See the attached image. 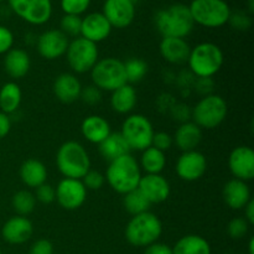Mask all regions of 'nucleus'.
Listing matches in <instances>:
<instances>
[{
	"instance_id": "obj_48",
	"label": "nucleus",
	"mask_w": 254,
	"mask_h": 254,
	"mask_svg": "<svg viewBox=\"0 0 254 254\" xmlns=\"http://www.w3.org/2000/svg\"><path fill=\"white\" fill-rule=\"evenodd\" d=\"M243 210H245L246 221H247L250 225H253L254 223V201L251 200L250 202L246 205V207L243 208Z\"/></svg>"
},
{
	"instance_id": "obj_35",
	"label": "nucleus",
	"mask_w": 254,
	"mask_h": 254,
	"mask_svg": "<svg viewBox=\"0 0 254 254\" xmlns=\"http://www.w3.org/2000/svg\"><path fill=\"white\" fill-rule=\"evenodd\" d=\"M61 31L68 36L78 37L81 35V25H82V19L81 16H77V15H66L61 19Z\"/></svg>"
},
{
	"instance_id": "obj_16",
	"label": "nucleus",
	"mask_w": 254,
	"mask_h": 254,
	"mask_svg": "<svg viewBox=\"0 0 254 254\" xmlns=\"http://www.w3.org/2000/svg\"><path fill=\"white\" fill-rule=\"evenodd\" d=\"M228 168L235 179L250 181L254 178V151L246 145L233 149L228 158Z\"/></svg>"
},
{
	"instance_id": "obj_52",
	"label": "nucleus",
	"mask_w": 254,
	"mask_h": 254,
	"mask_svg": "<svg viewBox=\"0 0 254 254\" xmlns=\"http://www.w3.org/2000/svg\"><path fill=\"white\" fill-rule=\"evenodd\" d=\"M0 254H2V253H1V251H0Z\"/></svg>"
},
{
	"instance_id": "obj_5",
	"label": "nucleus",
	"mask_w": 254,
	"mask_h": 254,
	"mask_svg": "<svg viewBox=\"0 0 254 254\" xmlns=\"http://www.w3.org/2000/svg\"><path fill=\"white\" fill-rule=\"evenodd\" d=\"M163 223L150 211L133 216L126 227V238L134 247H148L160 238Z\"/></svg>"
},
{
	"instance_id": "obj_17",
	"label": "nucleus",
	"mask_w": 254,
	"mask_h": 254,
	"mask_svg": "<svg viewBox=\"0 0 254 254\" xmlns=\"http://www.w3.org/2000/svg\"><path fill=\"white\" fill-rule=\"evenodd\" d=\"M139 191L153 203H161L170 196V184L161 174H145L141 176L138 185Z\"/></svg>"
},
{
	"instance_id": "obj_25",
	"label": "nucleus",
	"mask_w": 254,
	"mask_h": 254,
	"mask_svg": "<svg viewBox=\"0 0 254 254\" xmlns=\"http://www.w3.org/2000/svg\"><path fill=\"white\" fill-rule=\"evenodd\" d=\"M173 140L183 153L196 150L198 144L202 140V129L198 128L193 122H184L176 129Z\"/></svg>"
},
{
	"instance_id": "obj_7",
	"label": "nucleus",
	"mask_w": 254,
	"mask_h": 254,
	"mask_svg": "<svg viewBox=\"0 0 254 254\" xmlns=\"http://www.w3.org/2000/svg\"><path fill=\"white\" fill-rule=\"evenodd\" d=\"M91 78L93 86L106 92H113L128 83L124 62L116 57L98 60V62L91 69Z\"/></svg>"
},
{
	"instance_id": "obj_15",
	"label": "nucleus",
	"mask_w": 254,
	"mask_h": 254,
	"mask_svg": "<svg viewBox=\"0 0 254 254\" xmlns=\"http://www.w3.org/2000/svg\"><path fill=\"white\" fill-rule=\"evenodd\" d=\"M102 14L112 27L126 29L135 17V5L131 0H106Z\"/></svg>"
},
{
	"instance_id": "obj_18",
	"label": "nucleus",
	"mask_w": 254,
	"mask_h": 254,
	"mask_svg": "<svg viewBox=\"0 0 254 254\" xmlns=\"http://www.w3.org/2000/svg\"><path fill=\"white\" fill-rule=\"evenodd\" d=\"M112 32V25L102 12H91L82 19L81 35L83 39L98 44L108 39Z\"/></svg>"
},
{
	"instance_id": "obj_13",
	"label": "nucleus",
	"mask_w": 254,
	"mask_h": 254,
	"mask_svg": "<svg viewBox=\"0 0 254 254\" xmlns=\"http://www.w3.org/2000/svg\"><path fill=\"white\" fill-rule=\"evenodd\" d=\"M68 44V37L61 30L56 29L42 32L36 40L37 52L42 59L49 61H54L66 55Z\"/></svg>"
},
{
	"instance_id": "obj_24",
	"label": "nucleus",
	"mask_w": 254,
	"mask_h": 254,
	"mask_svg": "<svg viewBox=\"0 0 254 254\" xmlns=\"http://www.w3.org/2000/svg\"><path fill=\"white\" fill-rule=\"evenodd\" d=\"M82 135L92 144H99L112 133L111 126L106 118L97 114L86 117L81 124Z\"/></svg>"
},
{
	"instance_id": "obj_27",
	"label": "nucleus",
	"mask_w": 254,
	"mask_h": 254,
	"mask_svg": "<svg viewBox=\"0 0 254 254\" xmlns=\"http://www.w3.org/2000/svg\"><path fill=\"white\" fill-rule=\"evenodd\" d=\"M98 146L102 158L106 159L109 163L130 153V149H129L127 141L124 140L121 131L119 133H111Z\"/></svg>"
},
{
	"instance_id": "obj_22",
	"label": "nucleus",
	"mask_w": 254,
	"mask_h": 254,
	"mask_svg": "<svg viewBox=\"0 0 254 254\" xmlns=\"http://www.w3.org/2000/svg\"><path fill=\"white\" fill-rule=\"evenodd\" d=\"M161 57L169 64H186L189 60L191 47L185 39H178V37H163L159 46Z\"/></svg>"
},
{
	"instance_id": "obj_37",
	"label": "nucleus",
	"mask_w": 254,
	"mask_h": 254,
	"mask_svg": "<svg viewBox=\"0 0 254 254\" xmlns=\"http://www.w3.org/2000/svg\"><path fill=\"white\" fill-rule=\"evenodd\" d=\"M248 230H250V223L246 221V218L241 217L231 220L227 227L228 235L233 240H241V238H243L248 233Z\"/></svg>"
},
{
	"instance_id": "obj_51",
	"label": "nucleus",
	"mask_w": 254,
	"mask_h": 254,
	"mask_svg": "<svg viewBox=\"0 0 254 254\" xmlns=\"http://www.w3.org/2000/svg\"><path fill=\"white\" fill-rule=\"evenodd\" d=\"M131 1H133V2H134V1H135V0H131Z\"/></svg>"
},
{
	"instance_id": "obj_38",
	"label": "nucleus",
	"mask_w": 254,
	"mask_h": 254,
	"mask_svg": "<svg viewBox=\"0 0 254 254\" xmlns=\"http://www.w3.org/2000/svg\"><path fill=\"white\" fill-rule=\"evenodd\" d=\"M82 183H83L84 188L87 190H92V191H96L99 190V189L103 188L104 183H106V178L102 173L97 170H89L86 175L83 176L82 179Z\"/></svg>"
},
{
	"instance_id": "obj_19",
	"label": "nucleus",
	"mask_w": 254,
	"mask_h": 254,
	"mask_svg": "<svg viewBox=\"0 0 254 254\" xmlns=\"http://www.w3.org/2000/svg\"><path fill=\"white\" fill-rule=\"evenodd\" d=\"M34 226L31 221L24 216L10 217L1 228L2 240L10 245H22L31 238Z\"/></svg>"
},
{
	"instance_id": "obj_40",
	"label": "nucleus",
	"mask_w": 254,
	"mask_h": 254,
	"mask_svg": "<svg viewBox=\"0 0 254 254\" xmlns=\"http://www.w3.org/2000/svg\"><path fill=\"white\" fill-rule=\"evenodd\" d=\"M228 22H230L231 26L235 27L236 30L245 31V30H248L251 27V25H252V19H251V16H248L246 12L236 11L231 12Z\"/></svg>"
},
{
	"instance_id": "obj_53",
	"label": "nucleus",
	"mask_w": 254,
	"mask_h": 254,
	"mask_svg": "<svg viewBox=\"0 0 254 254\" xmlns=\"http://www.w3.org/2000/svg\"><path fill=\"white\" fill-rule=\"evenodd\" d=\"M2 1V0H0V2H1Z\"/></svg>"
},
{
	"instance_id": "obj_1",
	"label": "nucleus",
	"mask_w": 254,
	"mask_h": 254,
	"mask_svg": "<svg viewBox=\"0 0 254 254\" xmlns=\"http://www.w3.org/2000/svg\"><path fill=\"white\" fill-rule=\"evenodd\" d=\"M141 176L143 175L139 163L129 153L111 161L104 178L116 192L126 195L138 189Z\"/></svg>"
},
{
	"instance_id": "obj_32",
	"label": "nucleus",
	"mask_w": 254,
	"mask_h": 254,
	"mask_svg": "<svg viewBox=\"0 0 254 254\" xmlns=\"http://www.w3.org/2000/svg\"><path fill=\"white\" fill-rule=\"evenodd\" d=\"M123 206L127 212L130 213L131 216L140 215V213L146 212L150 208L151 203L146 200L145 196L139 191V189L126 193L123 198Z\"/></svg>"
},
{
	"instance_id": "obj_14",
	"label": "nucleus",
	"mask_w": 254,
	"mask_h": 254,
	"mask_svg": "<svg viewBox=\"0 0 254 254\" xmlns=\"http://www.w3.org/2000/svg\"><path fill=\"white\" fill-rule=\"evenodd\" d=\"M176 174L184 181H196L205 175L207 160L201 151H184L179 156L175 166Z\"/></svg>"
},
{
	"instance_id": "obj_8",
	"label": "nucleus",
	"mask_w": 254,
	"mask_h": 254,
	"mask_svg": "<svg viewBox=\"0 0 254 254\" xmlns=\"http://www.w3.org/2000/svg\"><path fill=\"white\" fill-rule=\"evenodd\" d=\"M193 22L216 29L227 24L231 9L225 0H192L189 6Z\"/></svg>"
},
{
	"instance_id": "obj_45",
	"label": "nucleus",
	"mask_w": 254,
	"mask_h": 254,
	"mask_svg": "<svg viewBox=\"0 0 254 254\" xmlns=\"http://www.w3.org/2000/svg\"><path fill=\"white\" fill-rule=\"evenodd\" d=\"M144 254H173V248L164 243H153L145 248Z\"/></svg>"
},
{
	"instance_id": "obj_46",
	"label": "nucleus",
	"mask_w": 254,
	"mask_h": 254,
	"mask_svg": "<svg viewBox=\"0 0 254 254\" xmlns=\"http://www.w3.org/2000/svg\"><path fill=\"white\" fill-rule=\"evenodd\" d=\"M11 129V119L7 114L0 112V139L5 138Z\"/></svg>"
},
{
	"instance_id": "obj_28",
	"label": "nucleus",
	"mask_w": 254,
	"mask_h": 254,
	"mask_svg": "<svg viewBox=\"0 0 254 254\" xmlns=\"http://www.w3.org/2000/svg\"><path fill=\"white\" fill-rule=\"evenodd\" d=\"M136 92L131 84L126 83L118 89L112 92L111 107L119 114H128L136 104Z\"/></svg>"
},
{
	"instance_id": "obj_2",
	"label": "nucleus",
	"mask_w": 254,
	"mask_h": 254,
	"mask_svg": "<svg viewBox=\"0 0 254 254\" xmlns=\"http://www.w3.org/2000/svg\"><path fill=\"white\" fill-rule=\"evenodd\" d=\"M154 22L161 36L178 39L189 36L195 25L189 6L184 4H173L159 10L154 17Z\"/></svg>"
},
{
	"instance_id": "obj_3",
	"label": "nucleus",
	"mask_w": 254,
	"mask_h": 254,
	"mask_svg": "<svg viewBox=\"0 0 254 254\" xmlns=\"http://www.w3.org/2000/svg\"><path fill=\"white\" fill-rule=\"evenodd\" d=\"M56 165L66 179L82 180L91 170V159L82 144L69 140L62 144L57 150Z\"/></svg>"
},
{
	"instance_id": "obj_26",
	"label": "nucleus",
	"mask_w": 254,
	"mask_h": 254,
	"mask_svg": "<svg viewBox=\"0 0 254 254\" xmlns=\"http://www.w3.org/2000/svg\"><path fill=\"white\" fill-rule=\"evenodd\" d=\"M20 179L27 188L36 189L46 183L47 169L40 160L29 159L20 166Z\"/></svg>"
},
{
	"instance_id": "obj_4",
	"label": "nucleus",
	"mask_w": 254,
	"mask_h": 254,
	"mask_svg": "<svg viewBox=\"0 0 254 254\" xmlns=\"http://www.w3.org/2000/svg\"><path fill=\"white\" fill-rule=\"evenodd\" d=\"M225 56L220 46L213 42H201L191 49L189 68L197 78H211L222 68Z\"/></svg>"
},
{
	"instance_id": "obj_44",
	"label": "nucleus",
	"mask_w": 254,
	"mask_h": 254,
	"mask_svg": "<svg viewBox=\"0 0 254 254\" xmlns=\"http://www.w3.org/2000/svg\"><path fill=\"white\" fill-rule=\"evenodd\" d=\"M29 254H54V246L47 240H39L31 246Z\"/></svg>"
},
{
	"instance_id": "obj_31",
	"label": "nucleus",
	"mask_w": 254,
	"mask_h": 254,
	"mask_svg": "<svg viewBox=\"0 0 254 254\" xmlns=\"http://www.w3.org/2000/svg\"><path fill=\"white\" fill-rule=\"evenodd\" d=\"M139 166L146 174H161L166 166L165 153L158 150L154 146H149L148 149L141 151Z\"/></svg>"
},
{
	"instance_id": "obj_29",
	"label": "nucleus",
	"mask_w": 254,
	"mask_h": 254,
	"mask_svg": "<svg viewBox=\"0 0 254 254\" xmlns=\"http://www.w3.org/2000/svg\"><path fill=\"white\" fill-rule=\"evenodd\" d=\"M22 92L16 82H6L0 88V112L12 114L21 104Z\"/></svg>"
},
{
	"instance_id": "obj_36",
	"label": "nucleus",
	"mask_w": 254,
	"mask_h": 254,
	"mask_svg": "<svg viewBox=\"0 0 254 254\" xmlns=\"http://www.w3.org/2000/svg\"><path fill=\"white\" fill-rule=\"evenodd\" d=\"M91 0H61V9L66 15L79 16L89 7Z\"/></svg>"
},
{
	"instance_id": "obj_47",
	"label": "nucleus",
	"mask_w": 254,
	"mask_h": 254,
	"mask_svg": "<svg viewBox=\"0 0 254 254\" xmlns=\"http://www.w3.org/2000/svg\"><path fill=\"white\" fill-rule=\"evenodd\" d=\"M208 84H212V81H211V78H198L197 81L195 82L196 89H197L198 93L202 94L203 97L211 94L210 89H208Z\"/></svg>"
},
{
	"instance_id": "obj_33",
	"label": "nucleus",
	"mask_w": 254,
	"mask_h": 254,
	"mask_svg": "<svg viewBox=\"0 0 254 254\" xmlns=\"http://www.w3.org/2000/svg\"><path fill=\"white\" fill-rule=\"evenodd\" d=\"M36 198L32 192L29 190H20L14 193L11 198V206L17 216H24L26 217L31 212H34L36 207Z\"/></svg>"
},
{
	"instance_id": "obj_50",
	"label": "nucleus",
	"mask_w": 254,
	"mask_h": 254,
	"mask_svg": "<svg viewBox=\"0 0 254 254\" xmlns=\"http://www.w3.org/2000/svg\"><path fill=\"white\" fill-rule=\"evenodd\" d=\"M248 5H250V11H251V12H253V10H254L253 0H250V1H248Z\"/></svg>"
},
{
	"instance_id": "obj_43",
	"label": "nucleus",
	"mask_w": 254,
	"mask_h": 254,
	"mask_svg": "<svg viewBox=\"0 0 254 254\" xmlns=\"http://www.w3.org/2000/svg\"><path fill=\"white\" fill-rule=\"evenodd\" d=\"M14 35L6 26L0 25V55H5L12 49Z\"/></svg>"
},
{
	"instance_id": "obj_39",
	"label": "nucleus",
	"mask_w": 254,
	"mask_h": 254,
	"mask_svg": "<svg viewBox=\"0 0 254 254\" xmlns=\"http://www.w3.org/2000/svg\"><path fill=\"white\" fill-rule=\"evenodd\" d=\"M35 198L39 202L44 203V205H50L56 200V192H55V188L50 184H42L39 188L35 189Z\"/></svg>"
},
{
	"instance_id": "obj_21",
	"label": "nucleus",
	"mask_w": 254,
	"mask_h": 254,
	"mask_svg": "<svg viewBox=\"0 0 254 254\" xmlns=\"http://www.w3.org/2000/svg\"><path fill=\"white\" fill-rule=\"evenodd\" d=\"M82 84L73 73L59 74L54 82V93L56 98L62 103H73L81 97Z\"/></svg>"
},
{
	"instance_id": "obj_10",
	"label": "nucleus",
	"mask_w": 254,
	"mask_h": 254,
	"mask_svg": "<svg viewBox=\"0 0 254 254\" xmlns=\"http://www.w3.org/2000/svg\"><path fill=\"white\" fill-rule=\"evenodd\" d=\"M67 64L69 68L76 73L91 72L94 64L99 60V52L97 44L83 39L82 36L74 37L69 41L66 51Z\"/></svg>"
},
{
	"instance_id": "obj_41",
	"label": "nucleus",
	"mask_w": 254,
	"mask_h": 254,
	"mask_svg": "<svg viewBox=\"0 0 254 254\" xmlns=\"http://www.w3.org/2000/svg\"><path fill=\"white\" fill-rule=\"evenodd\" d=\"M174 140L173 136L169 133L165 131H158V133H154L153 140H151V146H154L155 149L160 151H168L169 149L173 146Z\"/></svg>"
},
{
	"instance_id": "obj_34",
	"label": "nucleus",
	"mask_w": 254,
	"mask_h": 254,
	"mask_svg": "<svg viewBox=\"0 0 254 254\" xmlns=\"http://www.w3.org/2000/svg\"><path fill=\"white\" fill-rule=\"evenodd\" d=\"M124 69H126L127 82L129 84L136 83L145 77L148 72V64L140 59H129L128 61L124 62Z\"/></svg>"
},
{
	"instance_id": "obj_49",
	"label": "nucleus",
	"mask_w": 254,
	"mask_h": 254,
	"mask_svg": "<svg viewBox=\"0 0 254 254\" xmlns=\"http://www.w3.org/2000/svg\"><path fill=\"white\" fill-rule=\"evenodd\" d=\"M248 250H250V254H254V240H253V238H251V240H250Z\"/></svg>"
},
{
	"instance_id": "obj_9",
	"label": "nucleus",
	"mask_w": 254,
	"mask_h": 254,
	"mask_svg": "<svg viewBox=\"0 0 254 254\" xmlns=\"http://www.w3.org/2000/svg\"><path fill=\"white\" fill-rule=\"evenodd\" d=\"M154 133L153 124L143 114H130L122 124L121 134L130 150L143 151L151 146Z\"/></svg>"
},
{
	"instance_id": "obj_11",
	"label": "nucleus",
	"mask_w": 254,
	"mask_h": 254,
	"mask_svg": "<svg viewBox=\"0 0 254 254\" xmlns=\"http://www.w3.org/2000/svg\"><path fill=\"white\" fill-rule=\"evenodd\" d=\"M9 6L24 21L44 25L52 15L51 0H9Z\"/></svg>"
},
{
	"instance_id": "obj_30",
	"label": "nucleus",
	"mask_w": 254,
	"mask_h": 254,
	"mask_svg": "<svg viewBox=\"0 0 254 254\" xmlns=\"http://www.w3.org/2000/svg\"><path fill=\"white\" fill-rule=\"evenodd\" d=\"M173 254H211V247L201 236L188 235L176 242Z\"/></svg>"
},
{
	"instance_id": "obj_23",
	"label": "nucleus",
	"mask_w": 254,
	"mask_h": 254,
	"mask_svg": "<svg viewBox=\"0 0 254 254\" xmlns=\"http://www.w3.org/2000/svg\"><path fill=\"white\" fill-rule=\"evenodd\" d=\"M30 67H31V60L25 50L11 49L5 54L4 69L11 78H24L29 73Z\"/></svg>"
},
{
	"instance_id": "obj_42",
	"label": "nucleus",
	"mask_w": 254,
	"mask_h": 254,
	"mask_svg": "<svg viewBox=\"0 0 254 254\" xmlns=\"http://www.w3.org/2000/svg\"><path fill=\"white\" fill-rule=\"evenodd\" d=\"M79 98L89 106H96L102 101V91L97 88L96 86H87L86 88H82L81 97Z\"/></svg>"
},
{
	"instance_id": "obj_20",
	"label": "nucleus",
	"mask_w": 254,
	"mask_h": 254,
	"mask_svg": "<svg viewBox=\"0 0 254 254\" xmlns=\"http://www.w3.org/2000/svg\"><path fill=\"white\" fill-rule=\"evenodd\" d=\"M223 201L232 210H243L248 202L252 200L251 189L246 181L232 179L223 186Z\"/></svg>"
},
{
	"instance_id": "obj_12",
	"label": "nucleus",
	"mask_w": 254,
	"mask_h": 254,
	"mask_svg": "<svg viewBox=\"0 0 254 254\" xmlns=\"http://www.w3.org/2000/svg\"><path fill=\"white\" fill-rule=\"evenodd\" d=\"M55 192L59 205L67 211L79 208L87 198V189L81 180L76 179H62L55 189Z\"/></svg>"
},
{
	"instance_id": "obj_6",
	"label": "nucleus",
	"mask_w": 254,
	"mask_h": 254,
	"mask_svg": "<svg viewBox=\"0 0 254 254\" xmlns=\"http://www.w3.org/2000/svg\"><path fill=\"white\" fill-rule=\"evenodd\" d=\"M228 107L221 96L211 93L202 97L191 111L192 122L201 129H213L225 122Z\"/></svg>"
}]
</instances>
